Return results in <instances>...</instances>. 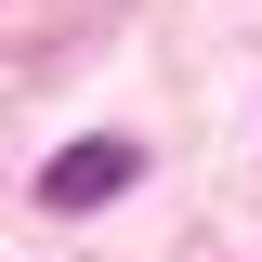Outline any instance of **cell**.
Listing matches in <instances>:
<instances>
[{
	"mask_svg": "<svg viewBox=\"0 0 262 262\" xmlns=\"http://www.w3.org/2000/svg\"><path fill=\"white\" fill-rule=\"evenodd\" d=\"M131 144H66L53 170H39V210H105V196H131Z\"/></svg>",
	"mask_w": 262,
	"mask_h": 262,
	"instance_id": "6da1fadb",
	"label": "cell"
}]
</instances>
